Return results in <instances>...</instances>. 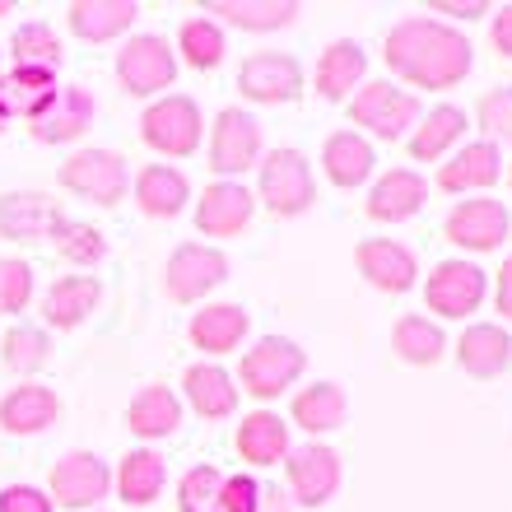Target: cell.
<instances>
[{"instance_id":"1","label":"cell","mask_w":512,"mask_h":512,"mask_svg":"<svg viewBox=\"0 0 512 512\" xmlns=\"http://www.w3.org/2000/svg\"><path fill=\"white\" fill-rule=\"evenodd\" d=\"M382 61L391 75H401L415 89H457L475 66V47L461 28L429 14H410L387 33Z\"/></svg>"},{"instance_id":"2","label":"cell","mask_w":512,"mask_h":512,"mask_svg":"<svg viewBox=\"0 0 512 512\" xmlns=\"http://www.w3.org/2000/svg\"><path fill=\"white\" fill-rule=\"evenodd\" d=\"M261 182H256V201L266 205L270 215L280 219H298L308 215L317 201V182H312V163L303 149H270L266 159L256 163Z\"/></svg>"},{"instance_id":"3","label":"cell","mask_w":512,"mask_h":512,"mask_svg":"<svg viewBox=\"0 0 512 512\" xmlns=\"http://www.w3.org/2000/svg\"><path fill=\"white\" fill-rule=\"evenodd\" d=\"M201 135H205V122H201V108L196 98L187 94H163L154 98L140 117V140H145L154 154H168V159H187L201 149Z\"/></svg>"},{"instance_id":"4","label":"cell","mask_w":512,"mask_h":512,"mask_svg":"<svg viewBox=\"0 0 512 512\" xmlns=\"http://www.w3.org/2000/svg\"><path fill=\"white\" fill-rule=\"evenodd\" d=\"M303 368H308V354L298 350L294 340L266 336L243 354L238 382H243V391L256 396V401H275V396H284V391L303 378Z\"/></svg>"},{"instance_id":"5","label":"cell","mask_w":512,"mask_h":512,"mask_svg":"<svg viewBox=\"0 0 512 512\" xmlns=\"http://www.w3.org/2000/svg\"><path fill=\"white\" fill-rule=\"evenodd\" d=\"M350 122L378 140H401L419 122V98L396 89L391 80H368L350 94Z\"/></svg>"},{"instance_id":"6","label":"cell","mask_w":512,"mask_h":512,"mask_svg":"<svg viewBox=\"0 0 512 512\" xmlns=\"http://www.w3.org/2000/svg\"><path fill=\"white\" fill-rule=\"evenodd\" d=\"M117 80H122V89L135 98L163 94V89H173V80H177V52L159 33H135L122 52H117Z\"/></svg>"},{"instance_id":"7","label":"cell","mask_w":512,"mask_h":512,"mask_svg":"<svg viewBox=\"0 0 512 512\" xmlns=\"http://www.w3.org/2000/svg\"><path fill=\"white\" fill-rule=\"evenodd\" d=\"M61 187L94 205H117L131 191V173L117 149H80L61 163Z\"/></svg>"},{"instance_id":"8","label":"cell","mask_w":512,"mask_h":512,"mask_svg":"<svg viewBox=\"0 0 512 512\" xmlns=\"http://www.w3.org/2000/svg\"><path fill=\"white\" fill-rule=\"evenodd\" d=\"M108 489H112V471L98 452H66V457L52 466L47 499H52V508L89 512L108 499Z\"/></svg>"},{"instance_id":"9","label":"cell","mask_w":512,"mask_h":512,"mask_svg":"<svg viewBox=\"0 0 512 512\" xmlns=\"http://www.w3.org/2000/svg\"><path fill=\"white\" fill-rule=\"evenodd\" d=\"M229 280V256L205 243H182L163 266V289L173 303H201Z\"/></svg>"},{"instance_id":"10","label":"cell","mask_w":512,"mask_h":512,"mask_svg":"<svg viewBox=\"0 0 512 512\" xmlns=\"http://www.w3.org/2000/svg\"><path fill=\"white\" fill-rule=\"evenodd\" d=\"M485 294H489V275L475 261H461V256L438 261L429 270V284H424V303L438 317H471V312H480Z\"/></svg>"},{"instance_id":"11","label":"cell","mask_w":512,"mask_h":512,"mask_svg":"<svg viewBox=\"0 0 512 512\" xmlns=\"http://www.w3.org/2000/svg\"><path fill=\"white\" fill-rule=\"evenodd\" d=\"M256 163H261V122L243 108H224L210 131V168L219 173V182H233Z\"/></svg>"},{"instance_id":"12","label":"cell","mask_w":512,"mask_h":512,"mask_svg":"<svg viewBox=\"0 0 512 512\" xmlns=\"http://www.w3.org/2000/svg\"><path fill=\"white\" fill-rule=\"evenodd\" d=\"M284 471H289V494H294L298 508H322V503L336 499L340 489V452L326 443H303L284 457Z\"/></svg>"},{"instance_id":"13","label":"cell","mask_w":512,"mask_h":512,"mask_svg":"<svg viewBox=\"0 0 512 512\" xmlns=\"http://www.w3.org/2000/svg\"><path fill=\"white\" fill-rule=\"evenodd\" d=\"M238 89L247 103L280 108V103H294L303 94V66L289 52H252L238 70Z\"/></svg>"},{"instance_id":"14","label":"cell","mask_w":512,"mask_h":512,"mask_svg":"<svg viewBox=\"0 0 512 512\" xmlns=\"http://www.w3.org/2000/svg\"><path fill=\"white\" fill-rule=\"evenodd\" d=\"M508 229H512V215L503 210V201L475 196V201L452 205V215L443 224V238L452 247H466V252H494V247H503Z\"/></svg>"},{"instance_id":"15","label":"cell","mask_w":512,"mask_h":512,"mask_svg":"<svg viewBox=\"0 0 512 512\" xmlns=\"http://www.w3.org/2000/svg\"><path fill=\"white\" fill-rule=\"evenodd\" d=\"M94 112H98L94 94H89L84 84H61L52 103L28 122V131H33L38 145H70V140H80V135L94 126Z\"/></svg>"},{"instance_id":"16","label":"cell","mask_w":512,"mask_h":512,"mask_svg":"<svg viewBox=\"0 0 512 512\" xmlns=\"http://www.w3.org/2000/svg\"><path fill=\"white\" fill-rule=\"evenodd\" d=\"M61 219L66 215L47 191H5L0 196V238H10V243H47Z\"/></svg>"},{"instance_id":"17","label":"cell","mask_w":512,"mask_h":512,"mask_svg":"<svg viewBox=\"0 0 512 512\" xmlns=\"http://www.w3.org/2000/svg\"><path fill=\"white\" fill-rule=\"evenodd\" d=\"M354 261H359V275H364L373 289H382V294H410L419 280L415 252L405 243H396V238H364L359 252H354Z\"/></svg>"},{"instance_id":"18","label":"cell","mask_w":512,"mask_h":512,"mask_svg":"<svg viewBox=\"0 0 512 512\" xmlns=\"http://www.w3.org/2000/svg\"><path fill=\"white\" fill-rule=\"evenodd\" d=\"M61 419V396L38 382H19L0 396V429L10 438H38Z\"/></svg>"},{"instance_id":"19","label":"cell","mask_w":512,"mask_h":512,"mask_svg":"<svg viewBox=\"0 0 512 512\" xmlns=\"http://www.w3.org/2000/svg\"><path fill=\"white\" fill-rule=\"evenodd\" d=\"M256 215V196L243 182H210L205 196L196 201V229L205 238H233L243 233Z\"/></svg>"},{"instance_id":"20","label":"cell","mask_w":512,"mask_h":512,"mask_svg":"<svg viewBox=\"0 0 512 512\" xmlns=\"http://www.w3.org/2000/svg\"><path fill=\"white\" fill-rule=\"evenodd\" d=\"M429 201V182L415 173V168H391L373 182L368 191V219H378V224H405V219H415Z\"/></svg>"},{"instance_id":"21","label":"cell","mask_w":512,"mask_h":512,"mask_svg":"<svg viewBox=\"0 0 512 512\" xmlns=\"http://www.w3.org/2000/svg\"><path fill=\"white\" fill-rule=\"evenodd\" d=\"M503 177V154L494 140H471L461 145L452 159L438 168V187L452 191V196H466V191H485Z\"/></svg>"},{"instance_id":"22","label":"cell","mask_w":512,"mask_h":512,"mask_svg":"<svg viewBox=\"0 0 512 512\" xmlns=\"http://www.w3.org/2000/svg\"><path fill=\"white\" fill-rule=\"evenodd\" d=\"M98 303H103L98 275H61V280L42 294V317H47V326H56V331H75V326H84L94 317Z\"/></svg>"},{"instance_id":"23","label":"cell","mask_w":512,"mask_h":512,"mask_svg":"<svg viewBox=\"0 0 512 512\" xmlns=\"http://www.w3.org/2000/svg\"><path fill=\"white\" fill-rule=\"evenodd\" d=\"M247 331H252V317H247L243 303H205V308L191 317V326H187L191 345H196L201 354H210V359L233 354L238 345H243Z\"/></svg>"},{"instance_id":"24","label":"cell","mask_w":512,"mask_h":512,"mask_svg":"<svg viewBox=\"0 0 512 512\" xmlns=\"http://www.w3.org/2000/svg\"><path fill=\"white\" fill-rule=\"evenodd\" d=\"M457 364L471 378H499L512 368V336L494 322H475L461 331L457 340Z\"/></svg>"},{"instance_id":"25","label":"cell","mask_w":512,"mask_h":512,"mask_svg":"<svg viewBox=\"0 0 512 512\" xmlns=\"http://www.w3.org/2000/svg\"><path fill=\"white\" fill-rule=\"evenodd\" d=\"M135 201L149 219H173L187 210L191 201V182L182 168H168V163H145L135 173Z\"/></svg>"},{"instance_id":"26","label":"cell","mask_w":512,"mask_h":512,"mask_svg":"<svg viewBox=\"0 0 512 512\" xmlns=\"http://www.w3.org/2000/svg\"><path fill=\"white\" fill-rule=\"evenodd\" d=\"M56 75L52 70H33V66H14L0 75V117L10 122V117H24L33 122L47 103L56 98Z\"/></svg>"},{"instance_id":"27","label":"cell","mask_w":512,"mask_h":512,"mask_svg":"<svg viewBox=\"0 0 512 512\" xmlns=\"http://www.w3.org/2000/svg\"><path fill=\"white\" fill-rule=\"evenodd\" d=\"M289 415H294L298 429L312 433V443H317V438L336 433L340 424L350 419V396H345L336 382H312V387H303V391L294 396Z\"/></svg>"},{"instance_id":"28","label":"cell","mask_w":512,"mask_h":512,"mask_svg":"<svg viewBox=\"0 0 512 512\" xmlns=\"http://www.w3.org/2000/svg\"><path fill=\"white\" fill-rule=\"evenodd\" d=\"M364 70H368L364 47L354 38H336L322 52V61H317V94H322L326 103H345V98L364 84Z\"/></svg>"},{"instance_id":"29","label":"cell","mask_w":512,"mask_h":512,"mask_svg":"<svg viewBox=\"0 0 512 512\" xmlns=\"http://www.w3.org/2000/svg\"><path fill=\"white\" fill-rule=\"evenodd\" d=\"M373 163H378V154H373V145H368V135H359V131L326 135L322 168H326V177H331L336 187H345V191L364 187L368 177H373Z\"/></svg>"},{"instance_id":"30","label":"cell","mask_w":512,"mask_h":512,"mask_svg":"<svg viewBox=\"0 0 512 512\" xmlns=\"http://www.w3.org/2000/svg\"><path fill=\"white\" fill-rule=\"evenodd\" d=\"M135 14H140L135 0H75L66 10V19H70V33H75V38L112 42L135 24Z\"/></svg>"},{"instance_id":"31","label":"cell","mask_w":512,"mask_h":512,"mask_svg":"<svg viewBox=\"0 0 512 512\" xmlns=\"http://www.w3.org/2000/svg\"><path fill=\"white\" fill-rule=\"evenodd\" d=\"M112 485H117L122 503H131V508H149V503L163 494V485H168V466H163V457L154 452V447H135V452L122 457V466H117V475H112Z\"/></svg>"},{"instance_id":"32","label":"cell","mask_w":512,"mask_h":512,"mask_svg":"<svg viewBox=\"0 0 512 512\" xmlns=\"http://www.w3.org/2000/svg\"><path fill=\"white\" fill-rule=\"evenodd\" d=\"M182 391H187V405L201 419H229L238 410V387L219 364H191L182 373Z\"/></svg>"},{"instance_id":"33","label":"cell","mask_w":512,"mask_h":512,"mask_svg":"<svg viewBox=\"0 0 512 512\" xmlns=\"http://www.w3.org/2000/svg\"><path fill=\"white\" fill-rule=\"evenodd\" d=\"M238 457L252 466H280L289 457V424L275 410H252L238 424Z\"/></svg>"},{"instance_id":"34","label":"cell","mask_w":512,"mask_h":512,"mask_svg":"<svg viewBox=\"0 0 512 512\" xmlns=\"http://www.w3.org/2000/svg\"><path fill=\"white\" fill-rule=\"evenodd\" d=\"M210 14H219L224 24L243 28V33H275V28L294 24L298 5L294 0H210V5H205V19H210Z\"/></svg>"},{"instance_id":"35","label":"cell","mask_w":512,"mask_h":512,"mask_svg":"<svg viewBox=\"0 0 512 512\" xmlns=\"http://www.w3.org/2000/svg\"><path fill=\"white\" fill-rule=\"evenodd\" d=\"M126 429L135 433V438H145V443H154V438H173L177 429H182V401L173 396V387H145L140 396L131 401V410H126Z\"/></svg>"},{"instance_id":"36","label":"cell","mask_w":512,"mask_h":512,"mask_svg":"<svg viewBox=\"0 0 512 512\" xmlns=\"http://www.w3.org/2000/svg\"><path fill=\"white\" fill-rule=\"evenodd\" d=\"M391 350L401 354L405 364L433 368L438 359H443V350H447V336H443V326L438 322L419 317V312H405L401 322L391 326Z\"/></svg>"},{"instance_id":"37","label":"cell","mask_w":512,"mask_h":512,"mask_svg":"<svg viewBox=\"0 0 512 512\" xmlns=\"http://www.w3.org/2000/svg\"><path fill=\"white\" fill-rule=\"evenodd\" d=\"M461 135H466V112L452 108V103H443V108H433L429 117H419L415 122V131H410V159H419V163L443 159Z\"/></svg>"},{"instance_id":"38","label":"cell","mask_w":512,"mask_h":512,"mask_svg":"<svg viewBox=\"0 0 512 512\" xmlns=\"http://www.w3.org/2000/svg\"><path fill=\"white\" fill-rule=\"evenodd\" d=\"M10 56L14 66H33V70H61V61H66V47H61V38H56L52 24H42V19H33V24H19L10 38Z\"/></svg>"},{"instance_id":"39","label":"cell","mask_w":512,"mask_h":512,"mask_svg":"<svg viewBox=\"0 0 512 512\" xmlns=\"http://www.w3.org/2000/svg\"><path fill=\"white\" fill-rule=\"evenodd\" d=\"M47 359H52V336L42 331V326H10L5 331V340H0V364L10 368V373H19V378H28V373H38V368H47Z\"/></svg>"},{"instance_id":"40","label":"cell","mask_w":512,"mask_h":512,"mask_svg":"<svg viewBox=\"0 0 512 512\" xmlns=\"http://www.w3.org/2000/svg\"><path fill=\"white\" fill-rule=\"evenodd\" d=\"M173 52H182V61H187L191 70H215L219 61H224V52H229V42H224V28L201 14V19H187V24L177 28Z\"/></svg>"},{"instance_id":"41","label":"cell","mask_w":512,"mask_h":512,"mask_svg":"<svg viewBox=\"0 0 512 512\" xmlns=\"http://www.w3.org/2000/svg\"><path fill=\"white\" fill-rule=\"evenodd\" d=\"M52 247L66 256L70 266H103V261H108V238H103V229L84 224V219H61L52 233Z\"/></svg>"},{"instance_id":"42","label":"cell","mask_w":512,"mask_h":512,"mask_svg":"<svg viewBox=\"0 0 512 512\" xmlns=\"http://www.w3.org/2000/svg\"><path fill=\"white\" fill-rule=\"evenodd\" d=\"M33 303V266L19 256H0V312L19 317Z\"/></svg>"},{"instance_id":"43","label":"cell","mask_w":512,"mask_h":512,"mask_svg":"<svg viewBox=\"0 0 512 512\" xmlns=\"http://www.w3.org/2000/svg\"><path fill=\"white\" fill-rule=\"evenodd\" d=\"M219 485H224V471H215V466H191V471L177 480V508L210 512L219 499Z\"/></svg>"},{"instance_id":"44","label":"cell","mask_w":512,"mask_h":512,"mask_svg":"<svg viewBox=\"0 0 512 512\" xmlns=\"http://www.w3.org/2000/svg\"><path fill=\"white\" fill-rule=\"evenodd\" d=\"M480 126L489 131V140L499 145V140H512V89H489L480 98V108H475Z\"/></svg>"},{"instance_id":"45","label":"cell","mask_w":512,"mask_h":512,"mask_svg":"<svg viewBox=\"0 0 512 512\" xmlns=\"http://www.w3.org/2000/svg\"><path fill=\"white\" fill-rule=\"evenodd\" d=\"M210 512H261V485H256L252 475H224V485H219V499Z\"/></svg>"},{"instance_id":"46","label":"cell","mask_w":512,"mask_h":512,"mask_svg":"<svg viewBox=\"0 0 512 512\" xmlns=\"http://www.w3.org/2000/svg\"><path fill=\"white\" fill-rule=\"evenodd\" d=\"M0 512H56L47 489L38 485H5L0 489Z\"/></svg>"},{"instance_id":"47","label":"cell","mask_w":512,"mask_h":512,"mask_svg":"<svg viewBox=\"0 0 512 512\" xmlns=\"http://www.w3.org/2000/svg\"><path fill=\"white\" fill-rule=\"evenodd\" d=\"M489 38H494L499 56H512V5L494 10V19H489Z\"/></svg>"},{"instance_id":"48","label":"cell","mask_w":512,"mask_h":512,"mask_svg":"<svg viewBox=\"0 0 512 512\" xmlns=\"http://www.w3.org/2000/svg\"><path fill=\"white\" fill-rule=\"evenodd\" d=\"M494 303H499L503 322H512V256H508V261H503L499 280H494Z\"/></svg>"},{"instance_id":"49","label":"cell","mask_w":512,"mask_h":512,"mask_svg":"<svg viewBox=\"0 0 512 512\" xmlns=\"http://www.w3.org/2000/svg\"><path fill=\"white\" fill-rule=\"evenodd\" d=\"M433 14H452V19H480V14H489L485 0H471V5H457V0H438L433 5Z\"/></svg>"},{"instance_id":"50","label":"cell","mask_w":512,"mask_h":512,"mask_svg":"<svg viewBox=\"0 0 512 512\" xmlns=\"http://www.w3.org/2000/svg\"><path fill=\"white\" fill-rule=\"evenodd\" d=\"M14 10V5H10V0H0V14H10Z\"/></svg>"},{"instance_id":"51","label":"cell","mask_w":512,"mask_h":512,"mask_svg":"<svg viewBox=\"0 0 512 512\" xmlns=\"http://www.w3.org/2000/svg\"><path fill=\"white\" fill-rule=\"evenodd\" d=\"M5 126H10V122H5V117H0V135H5Z\"/></svg>"},{"instance_id":"52","label":"cell","mask_w":512,"mask_h":512,"mask_svg":"<svg viewBox=\"0 0 512 512\" xmlns=\"http://www.w3.org/2000/svg\"><path fill=\"white\" fill-rule=\"evenodd\" d=\"M0 75H5V56H0Z\"/></svg>"}]
</instances>
